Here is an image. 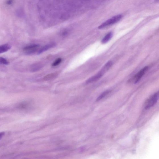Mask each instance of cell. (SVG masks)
<instances>
[{
  "mask_svg": "<svg viewBox=\"0 0 159 159\" xmlns=\"http://www.w3.org/2000/svg\"><path fill=\"white\" fill-rule=\"evenodd\" d=\"M122 18V15L121 14L115 16L102 23L99 26L98 28L99 29H103L109 26L116 24L120 21Z\"/></svg>",
  "mask_w": 159,
  "mask_h": 159,
  "instance_id": "6da1fadb",
  "label": "cell"
},
{
  "mask_svg": "<svg viewBox=\"0 0 159 159\" xmlns=\"http://www.w3.org/2000/svg\"><path fill=\"white\" fill-rule=\"evenodd\" d=\"M39 47V44H32L25 46L23 49L25 54L27 55H31L38 51Z\"/></svg>",
  "mask_w": 159,
  "mask_h": 159,
  "instance_id": "7a4b0ae2",
  "label": "cell"
},
{
  "mask_svg": "<svg viewBox=\"0 0 159 159\" xmlns=\"http://www.w3.org/2000/svg\"><path fill=\"white\" fill-rule=\"evenodd\" d=\"M159 97V92L155 93L148 99L145 106V109H148L153 106L156 103Z\"/></svg>",
  "mask_w": 159,
  "mask_h": 159,
  "instance_id": "3957f363",
  "label": "cell"
},
{
  "mask_svg": "<svg viewBox=\"0 0 159 159\" xmlns=\"http://www.w3.org/2000/svg\"><path fill=\"white\" fill-rule=\"evenodd\" d=\"M148 68V66H145L136 74L132 78V80L135 84H136L140 81L141 78L147 72Z\"/></svg>",
  "mask_w": 159,
  "mask_h": 159,
  "instance_id": "277c9868",
  "label": "cell"
},
{
  "mask_svg": "<svg viewBox=\"0 0 159 159\" xmlns=\"http://www.w3.org/2000/svg\"><path fill=\"white\" fill-rule=\"evenodd\" d=\"M103 75L104 74L101 72H99L97 74L92 76V77L88 79L86 81V83L89 84L97 81L100 79Z\"/></svg>",
  "mask_w": 159,
  "mask_h": 159,
  "instance_id": "5b68a950",
  "label": "cell"
},
{
  "mask_svg": "<svg viewBox=\"0 0 159 159\" xmlns=\"http://www.w3.org/2000/svg\"><path fill=\"white\" fill-rule=\"evenodd\" d=\"M55 46L56 44L54 43L46 45L39 49L38 51L37 54L38 55L41 54L49 49L55 47Z\"/></svg>",
  "mask_w": 159,
  "mask_h": 159,
  "instance_id": "8992f818",
  "label": "cell"
},
{
  "mask_svg": "<svg viewBox=\"0 0 159 159\" xmlns=\"http://www.w3.org/2000/svg\"><path fill=\"white\" fill-rule=\"evenodd\" d=\"M113 65V62L111 61H109L104 66L100 71L104 74L110 69Z\"/></svg>",
  "mask_w": 159,
  "mask_h": 159,
  "instance_id": "52a82bcc",
  "label": "cell"
},
{
  "mask_svg": "<svg viewBox=\"0 0 159 159\" xmlns=\"http://www.w3.org/2000/svg\"><path fill=\"white\" fill-rule=\"evenodd\" d=\"M11 48V45L6 44L0 45V54L8 51Z\"/></svg>",
  "mask_w": 159,
  "mask_h": 159,
  "instance_id": "ba28073f",
  "label": "cell"
},
{
  "mask_svg": "<svg viewBox=\"0 0 159 159\" xmlns=\"http://www.w3.org/2000/svg\"><path fill=\"white\" fill-rule=\"evenodd\" d=\"M112 35H113V33L112 32L108 33L102 40L101 41L102 43L104 44L108 42L112 38Z\"/></svg>",
  "mask_w": 159,
  "mask_h": 159,
  "instance_id": "9c48e42d",
  "label": "cell"
},
{
  "mask_svg": "<svg viewBox=\"0 0 159 159\" xmlns=\"http://www.w3.org/2000/svg\"><path fill=\"white\" fill-rule=\"evenodd\" d=\"M42 65L39 64H33L30 68V71L32 72L37 71L42 67Z\"/></svg>",
  "mask_w": 159,
  "mask_h": 159,
  "instance_id": "30bf717a",
  "label": "cell"
},
{
  "mask_svg": "<svg viewBox=\"0 0 159 159\" xmlns=\"http://www.w3.org/2000/svg\"><path fill=\"white\" fill-rule=\"evenodd\" d=\"M110 92V91L108 90L102 93L100 96H99V97L97 99V101H99L101 100L102 99H103L106 95L108 94Z\"/></svg>",
  "mask_w": 159,
  "mask_h": 159,
  "instance_id": "8fae6325",
  "label": "cell"
},
{
  "mask_svg": "<svg viewBox=\"0 0 159 159\" xmlns=\"http://www.w3.org/2000/svg\"><path fill=\"white\" fill-rule=\"evenodd\" d=\"M0 64L8 65L9 64V62L5 58L2 57H0Z\"/></svg>",
  "mask_w": 159,
  "mask_h": 159,
  "instance_id": "7c38bea8",
  "label": "cell"
},
{
  "mask_svg": "<svg viewBox=\"0 0 159 159\" xmlns=\"http://www.w3.org/2000/svg\"><path fill=\"white\" fill-rule=\"evenodd\" d=\"M62 59L61 58H58L53 63L52 66L55 67V66H57L60 64L62 62Z\"/></svg>",
  "mask_w": 159,
  "mask_h": 159,
  "instance_id": "4fadbf2b",
  "label": "cell"
},
{
  "mask_svg": "<svg viewBox=\"0 0 159 159\" xmlns=\"http://www.w3.org/2000/svg\"><path fill=\"white\" fill-rule=\"evenodd\" d=\"M5 134L4 132H0V140L3 137Z\"/></svg>",
  "mask_w": 159,
  "mask_h": 159,
  "instance_id": "5bb4252c",
  "label": "cell"
},
{
  "mask_svg": "<svg viewBox=\"0 0 159 159\" xmlns=\"http://www.w3.org/2000/svg\"><path fill=\"white\" fill-rule=\"evenodd\" d=\"M13 2L12 0H8L7 1V4L9 5H11Z\"/></svg>",
  "mask_w": 159,
  "mask_h": 159,
  "instance_id": "9a60e30c",
  "label": "cell"
}]
</instances>
